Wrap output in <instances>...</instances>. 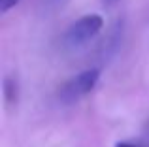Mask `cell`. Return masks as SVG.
<instances>
[{"mask_svg":"<svg viewBox=\"0 0 149 147\" xmlns=\"http://www.w3.org/2000/svg\"><path fill=\"white\" fill-rule=\"evenodd\" d=\"M21 0H0V13H8L11 8H15Z\"/></svg>","mask_w":149,"mask_h":147,"instance_id":"obj_4","label":"cell"},{"mask_svg":"<svg viewBox=\"0 0 149 147\" xmlns=\"http://www.w3.org/2000/svg\"><path fill=\"white\" fill-rule=\"evenodd\" d=\"M4 96H6V100L10 104L17 102V81L6 77V81H4Z\"/></svg>","mask_w":149,"mask_h":147,"instance_id":"obj_3","label":"cell"},{"mask_svg":"<svg viewBox=\"0 0 149 147\" xmlns=\"http://www.w3.org/2000/svg\"><path fill=\"white\" fill-rule=\"evenodd\" d=\"M109 2H111V0H109Z\"/></svg>","mask_w":149,"mask_h":147,"instance_id":"obj_6","label":"cell"},{"mask_svg":"<svg viewBox=\"0 0 149 147\" xmlns=\"http://www.w3.org/2000/svg\"><path fill=\"white\" fill-rule=\"evenodd\" d=\"M98 79H100L98 68H89V70H83V72L77 74V76L70 77L61 89V94H58L61 96V102L72 104V102L81 100L83 96H87L96 87Z\"/></svg>","mask_w":149,"mask_h":147,"instance_id":"obj_2","label":"cell"},{"mask_svg":"<svg viewBox=\"0 0 149 147\" xmlns=\"http://www.w3.org/2000/svg\"><path fill=\"white\" fill-rule=\"evenodd\" d=\"M115 147H136V145H132V144H128V141H119Z\"/></svg>","mask_w":149,"mask_h":147,"instance_id":"obj_5","label":"cell"},{"mask_svg":"<svg viewBox=\"0 0 149 147\" xmlns=\"http://www.w3.org/2000/svg\"><path fill=\"white\" fill-rule=\"evenodd\" d=\"M102 26H104V19L98 13L83 15L81 19H77L76 23H72L66 28L64 36H62V42H64V45L68 49H77L81 45L89 44L93 38L98 36Z\"/></svg>","mask_w":149,"mask_h":147,"instance_id":"obj_1","label":"cell"}]
</instances>
